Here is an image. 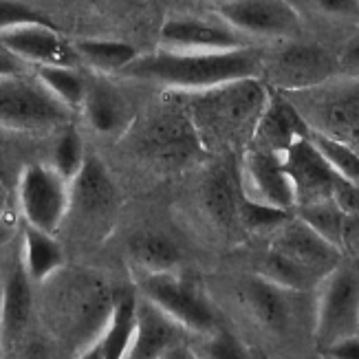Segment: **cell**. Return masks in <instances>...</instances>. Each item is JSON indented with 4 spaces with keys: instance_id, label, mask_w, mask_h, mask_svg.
I'll return each instance as SVG.
<instances>
[{
    "instance_id": "f1b7e54d",
    "label": "cell",
    "mask_w": 359,
    "mask_h": 359,
    "mask_svg": "<svg viewBox=\"0 0 359 359\" xmlns=\"http://www.w3.org/2000/svg\"><path fill=\"white\" fill-rule=\"evenodd\" d=\"M260 276L267 278L269 283L283 287L287 291H295V293L320 285V280L316 276H311L306 269L300 267V264L291 262L289 258L273 252V249H269V247H267V254H264V258L260 262Z\"/></svg>"
},
{
    "instance_id": "d6986e66",
    "label": "cell",
    "mask_w": 359,
    "mask_h": 359,
    "mask_svg": "<svg viewBox=\"0 0 359 359\" xmlns=\"http://www.w3.org/2000/svg\"><path fill=\"white\" fill-rule=\"evenodd\" d=\"M31 283L34 280L29 278L18 249L3 278V287H0V353L3 355H11L18 348L27 331L31 306H34Z\"/></svg>"
},
{
    "instance_id": "8fae6325",
    "label": "cell",
    "mask_w": 359,
    "mask_h": 359,
    "mask_svg": "<svg viewBox=\"0 0 359 359\" xmlns=\"http://www.w3.org/2000/svg\"><path fill=\"white\" fill-rule=\"evenodd\" d=\"M269 249L300 264L302 269H306L318 280H322L341 262V249L331 241H326L298 214L289 216L283 225L271 231Z\"/></svg>"
},
{
    "instance_id": "9c48e42d",
    "label": "cell",
    "mask_w": 359,
    "mask_h": 359,
    "mask_svg": "<svg viewBox=\"0 0 359 359\" xmlns=\"http://www.w3.org/2000/svg\"><path fill=\"white\" fill-rule=\"evenodd\" d=\"M139 287L150 302L161 306L168 316L181 322L187 331L214 333L218 329L214 309L196 280L179 278L175 271L142 273V285Z\"/></svg>"
},
{
    "instance_id": "5bb4252c",
    "label": "cell",
    "mask_w": 359,
    "mask_h": 359,
    "mask_svg": "<svg viewBox=\"0 0 359 359\" xmlns=\"http://www.w3.org/2000/svg\"><path fill=\"white\" fill-rule=\"evenodd\" d=\"M238 181L241 192L247 198L289 212L295 208V196L283 161L267 150L254 146L245 148L238 165Z\"/></svg>"
},
{
    "instance_id": "836d02e7",
    "label": "cell",
    "mask_w": 359,
    "mask_h": 359,
    "mask_svg": "<svg viewBox=\"0 0 359 359\" xmlns=\"http://www.w3.org/2000/svg\"><path fill=\"white\" fill-rule=\"evenodd\" d=\"M38 20H46V18L36 9H31L29 5L18 3V0H0V34L15 25L38 22Z\"/></svg>"
},
{
    "instance_id": "30bf717a",
    "label": "cell",
    "mask_w": 359,
    "mask_h": 359,
    "mask_svg": "<svg viewBox=\"0 0 359 359\" xmlns=\"http://www.w3.org/2000/svg\"><path fill=\"white\" fill-rule=\"evenodd\" d=\"M304 93V104H295L311 130L333 137L359 152V86L324 88L316 86Z\"/></svg>"
},
{
    "instance_id": "7402d4cb",
    "label": "cell",
    "mask_w": 359,
    "mask_h": 359,
    "mask_svg": "<svg viewBox=\"0 0 359 359\" xmlns=\"http://www.w3.org/2000/svg\"><path fill=\"white\" fill-rule=\"evenodd\" d=\"M82 111L90 126L104 135H113L128 128V123L133 121L130 100L113 84L104 82L86 86Z\"/></svg>"
},
{
    "instance_id": "d4e9b609",
    "label": "cell",
    "mask_w": 359,
    "mask_h": 359,
    "mask_svg": "<svg viewBox=\"0 0 359 359\" xmlns=\"http://www.w3.org/2000/svg\"><path fill=\"white\" fill-rule=\"evenodd\" d=\"M20 256L34 283H44L46 278L62 269V262H65V254H62V247L53 238V233L40 231L29 225L22 229Z\"/></svg>"
},
{
    "instance_id": "484cf974",
    "label": "cell",
    "mask_w": 359,
    "mask_h": 359,
    "mask_svg": "<svg viewBox=\"0 0 359 359\" xmlns=\"http://www.w3.org/2000/svg\"><path fill=\"white\" fill-rule=\"evenodd\" d=\"M128 252L142 273H163L175 271L181 260L179 247L163 233L142 231L133 236Z\"/></svg>"
},
{
    "instance_id": "277c9868",
    "label": "cell",
    "mask_w": 359,
    "mask_h": 359,
    "mask_svg": "<svg viewBox=\"0 0 359 359\" xmlns=\"http://www.w3.org/2000/svg\"><path fill=\"white\" fill-rule=\"evenodd\" d=\"M316 344L322 353L359 335V269L337 264L318 285Z\"/></svg>"
},
{
    "instance_id": "1f68e13d",
    "label": "cell",
    "mask_w": 359,
    "mask_h": 359,
    "mask_svg": "<svg viewBox=\"0 0 359 359\" xmlns=\"http://www.w3.org/2000/svg\"><path fill=\"white\" fill-rule=\"evenodd\" d=\"M291 216L289 210H280V208H273V205H264V203H258V201H252L243 196L241 192V201H238V221L243 227H247L249 231H256V233H262V231H273L283 225L287 218Z\"/></svg>"
},
{
    "instance_id": "9a60e30c",
    "label": "cell",
    "mask_w": 359,
    "mask_h": 359,
    "mask_svg": "<svg viewBox=\"0 0 359 359\" xmlns=\"http://www.w3.org/2000/svg\"><path fill=\"white\" fill-rule=\"evenodd\" d=\"M0 44H5L27 65L31 62L36 67H75V62L80 60L75 46H69L49 20L15 25L0 34Z\"/></svg>"
},
{
    "instance_id": "3957f363",
    "label": "cell",
    "mask_w": 359,
    "mask_h": 359,
    "mask_svg": "<svg viewBox=\"0 0 359 359\" xmlns=\"http://www.w3.org/2000/svg\"><path fill=\"white\" fill-rule=\"evenodd\" d=\"M44 318L51 331L84 353L102 337L113 313L115 293L97 276L84 271H62L44 280Z\"/></svg>"
},
{
    "instance_id": "d6a6232c",
    "label": "cell",
    "mask_w": 359,
    "mask_h": 359,
    "mask_svg": "<svg viewBox=\"0 0 359 359\" xmlns=\"http://www.w3.org/2000/svg\"><path fill=\"white\" fill-rule=\"evenodd\" d=\"M84 157L86 154L82 150V139L77 135V130L75 128L62 130V135L57 137L55 150H53V168L71 183L75 175L80 172Z\"/></svg>"
},
{
    "instance_id": "60d3db41",
    "label": "cell",
    "mask_w": 359,
    "mask_h": 359,
    "mask_svg": "<svg viewBox=\"0 0 359 359\" xmlns=\"http://www.w3.org/2000/svg\"><path fill=\"white\" fill-rule=\"evenodd\" d=\"M7 205H9V192H7V185L0 181V218L5 216Z\"/></svg>"
},
{
    "instance_id": "4fadbf2b",
    "label": "cell",
    "mask_w": 359,
    "mask_h": 359,
    "mask_svg": "<svg viewBox=\"0 0 359 359\" xmlns=\"http://www.w3.org/2000/svg\"><path fill=\"white\" fill-rule=\"evenodd\" d=\"M283 168L289 177L291 190L295 196V208L306 205V203L335 198V187L339 175L333 165L326 161L318 146L311 142V137L302 139L300 144L289 148L283 157Z\"/></svg>"
},
{
    "instance_id": "ac0fdd59",
    "label": "cell",
    "mask_w": 359,
    "mask_h": 359,
    "mask_svg": "<svg viewBox=\"0 0 359 359\" xmlns=\"http://www.w3.org/2000/svg\"><path fill=\"white\" fill-rule=\"evenodd\" d=\"M187 329L148 298L137 302V324L126 357H179L185 353Z\"/></svg>"
},
{
    "instance_id": "7a4b0ae2",
    "label": "cell",
    "mask_w": 359,
    "mask_h": 359,
    "mask_svg": "<svg viewBox=\"0 0 359 359\" xmlns=\"http://www.w3.org/2000/svg\"><path fill=\"white\" fill-rule=\"evenodd\" d=\"M172 93V90H170ZM271 88L262 77H245L196 93H177L205 150L249 144Z\"/></svg>"
},
{
    "instance_id": "52a82bcc",
    "label": "cell",
    "mask_w": 359,
    "mask_h": 359,
    "mask_svg": "<svg viewBox=\"0 0 359 359\" xmlns=\"http://www.w3.org/2000/svg\"><path fill=\"white\" fill-rule=\"evenodd\" d=\"M339 73L337 57L318 44L291 42L262 57V82L280 93H298L322 86Z\"/></svg>"
},
{
    "instance_id": "6da1fadb",
    "label": "cell",
    "mask_w": 359,
    "mask_h": 359,
    "mask_svg": "<svg viewBox=\"0 0 359 359\" xmlns=\"http://www.w3.org/2000/svg\"><path fill=\"white\" fill-rule=\"evenodd\" d=\"M262 57L249 44L225 51L161 49L150 55H137L121 73L172 93H196L245 77H260Z\"/></svg>"
},
{
    "instance_id": "ab89813d",
    "label": "cell",
    "mask_w": 359,
    "mask_h": 359,
    "mask_svg": "<svg viewBox=\"0 0 359 359\" xmlns=\"http://www.w3.org/2000/svg\"><path fill=\"white\" fill-rule=\"evenodd\" d=\"M329 357H339V359H359V335H353L344 341H339L333 348L326 351Z\"/></svg>"
},
{
    "instance_id": "e0dca14e",
    "label": "cell",
    "mask_w": 359,
    "mask_h": 359,
    "mask_svg": "<svg viewBox=\"0 0 359 359\" xmlns=\"http://www.w3.org/2000/svg\"><path fill=\"white\" fill-rule=\"evenodd\" d=\"M163 49L177 51H225L247 46L241 31L218 18H201V15H181L168 20L161 29Z\"/></svg>"
},
{
    "instance_id": "d590c367",
    "label": "cell",
    "mask_w": 359,
    "mask_h": 359,
    "mask_svg": "<svg viewBox=\"0 0 359 359\" xmlns=\"http://www.w3.org/2000/svg\"><path fill=\"white\" fill-rule=\"evenodd\" d=\"M339 73L359 80V31L344 44V49L337 55Z\"/></svg>"
},
{
    "instance_id": "cb8c5ba5",
    "label": "cell",
    "mask_w": 359,
    "mask_h": 359,
    "mask_svg": "<svg viewBox=\"0 0 359 359\" xmlns=\"http://www.w3.org/2000/svg\"><path fill=\"white\" fill-rule=\"evenodd\" d=\"M137 324V300L130 293H115L113 313L108 320L102 337L93 344L84 357H102V359H117L126 357L133 344Z\"/></svg>"
},
{
    "instance_id": "e575fe53",
    "label": "cell",
    "mask_w": 359,
    "mask_h": 359,
    "mask_svg": "<svg viewBox=\"0 0 359 359\" xmlns=\"http://www.w3.org/2000/svg\"><path fill=\"white\" fill-rule=\"evenodd\" d=\"M208 355L210 357H245V348L236 339V335H231V333H227L225 329L218 326V329L212 333Z\"/></svg>"
},
{
    "instance_id": "7c38bea8",
    "label": "cell",
    "mask_w": 359,
    "mask_h": 359,
    "mask_svg": "<svg viewBox=\"0 0 359 359\" xmlns=\"http://www.w3.org/2000/svg\"><path fill=\"white\" fill-rule=\"evenodd\" d=\"M218 15L243 36L289 38L300 31V13L289 0H221Z\"/></svg>"
},
{
    "instance_id": "ba28073f",
    "label": "cell",
    "mask_w": 359,
    "mask_h": 359,
    "mask_svg": "<svg viewBox=\"0 0 359 359\" xmlns=\"http://www.w3.org/2000/svg\"><path fill=\"white\" fill-rule=\"evenodd\" d=\"M18 205L25 223L46 233H55L69 214V181L53 165L27 163L15 181Z\"/></svg>"
},
{
    "instance_id": "83f0119b",
    "label": "cell",
    "mask_w": 359,
    "mask_h": 359,
    "mask_svg": "<svg viewBox=\"0 0 359 359\" xmlns=\"http://www.w3.org/2000/svg\"><path fill=\"white\" fill-rule=\"evenodd\" d=\"M298 216L306 221L316 231H320L326 241H331L339 249L344 247V233H346V218L348 214L337 205L335 198L306 203L298 208Z\"/></svg>"
},
{
    "instance_id": "b9f144b4",
    "label": "cell",
    "mask_w": 359,
    "mask_h": 359,
    "mask_svg": "<svg viewBox=\"0 0 359 359\" xmlns=\"http://www.w3.org/2000/svg\"><path fill=\"white\" fill-rule=\"evenodd\" d=\"M9 233H11V229H9V225L5 223V216L0 218V247H3L7 241H9Z\"/></svg>"
},
{
    "instance_id": "f35d334b",
    "label": "cell",
    "mask_w": 359,
    "mask_h": 359,
    "mask_svg": "<svg viewBox=\"0 0 359 359\" xmlns=\"http://www.w3.org/2000/svg\"><path fill=\"white\" fill-rule=\"evenodd\" d=\"M27 62L20 60L15 53H11L5 44H0V77H13L25 73Z\"/></svg>"
},
{
    "instance_id": "ffe728a7",
    "label": "cell",
    "mask_w": 359,
    "mask_h": 359,
    "mask_svg": "<svg viewBox=\"0 0 359 359\" xmlns=\"http://www.w3.org/2000/svg\"><path fill=\"white\" fill-rule=\"evenodd\" d=\"M69 212H75L80 221L100 225L111 221L117 210V190L97 157H84V163L75 179L69 183Z\"/></svg>"
},
{
    "instance_id": "8d00e7d4",
    "label": "cell",
    "mask_w": 359,
    "mask_h": 359,
    "mask_svg": "<svg viewBox=\"0 0 359 359\" xmlns=\"http://www.w3.org/2000/svg\"><path fill=\"white\" fill-rule=\"evenodd\" d=\"M316 9L341 15V18H359V0H309Z\"/></svg>"
},
{
    "instance_id": "2e32d148",
    "label": "cell",
    "mask_w": 359,
    "mask_h": 359,
    "mask_svg": "<svg viewBox=\"0 0 359 359\" xmlns=\"http://www.w3.org/2000/svg\"><path fill=\"white\" fill-rule=\"evenodd\" d=\"M306 137H311V126L298 111V106L285 93L271 88L267 106H264V111L256 123V130L247 146L283 157L289 148L300 144Z\"/></svg>"
},
{
    "instance_id": "4dcf8cb0",
    "label": "cell",
    "mask_w": 359,
    "mask_h": 359,
    "mask_svg": "<svg viewBox=\"0 0 359 359\" xmlns=\"http://www.w3.org/2000/svg\"><path fill=\"white\" fill-rule=\"evenodd\" d=\"M311 142L318 146V150L324 154L326 161L333 165V170L341 179L359 187V152L357 150L316 130H311Z\"/></svg>"
},
{
    "instance_id": "8992f818",
    "label": "cell",
    "mask_w": 359,
    "mask_h": 359,
    "mask_svg": "<svg viewBox=\"0 0 359 359\" xmlns=\"http://www.w3.org/2000/svg\"><path fill=\"white\" fill-rule=\"evenodd\" d=\"M71 108L55 100L38 80L0 77V128L9 133H46L67 126Z\"/></svg>"
},
{
    "instance_id": "4316f807",
    "label": "cell",
    "mask_w": 359,
    "mask_h": 359,
    "mask_svg": "<svg viewBox=\"0 0 359 359\" xmlns=\"http://www.w3.org/2000/svg\"><path fill=\"white\" fill-rule=\"evenodd\" d=\"M77 57L102 73H121L137 57L130 44L111 40H80L75 42Z\"/></svg>"
},
{
    "instance_id": "603a6c76",
    "label": "cell",
    "mask_w": 359,
    "mask_h": 359,
    "mask_svg": "<svg viewBox=\"0 0 359 359\" xmlns=\"http://www.w3.org/2000/svg\"><path fill=\"white\" fill-rule=\"evenodd\" d=\"M291 293L295 291L278 287L269 283L267 278H262L260 273L249 278L243 287V298L249 311H252V316L256 318L258 324H262L264 329L273 333L287 331V326L291 322V302H289Z\"/></svg>"
},
{
    "instance_id": "f546056e",
    "label": "cell",
    "mask_w": 359,
    "mask_h": 359,
    "mask_svg": "<svg viewBox=\"0 0 359 359\" xmlns=\"http://www.w3.org/2000/svg\"><path fill=\"white\" fill-rule=\"evenodd\" d=\"M36 80L67 108L82 106L86 86L80 80V75L73 71V67H38Z\"/></svg>"
},
{
    "instance_id": "74e56055",
    "label": "cell",
    "mask_w": 359,
    "mask_h": 359,
    "mask_svg": "<svg viewBox=\"0 0 359 359\" xmlns=\"http://www.w3.org/2000/svg\"><path fill=\"white\" fill-rule=\"evenodd\" d=\"M9 130L0 128V181L7 185L9 179H15L18 181L20 172H15V152H13V146L5 139Z\"/></svg>"
},
{
    "instance_id": "5b68a950",
    "label": "cell",
    "mask_w": 359,
    "mask_h": 359,
    "mask_svg": "<svg viewBox=\"0 0 359 359\" xmlns=\"http://www.w3.org/2000/svg\"><path fill=\"white\" fill-rule=\"evenodd\" d=\"M137 144L146 157L165 165H187L205 152L177 93H170L168 100L146 119L139 128Z\"/></svg>"
},
{
    "instance_id": "44dd1931",
    "label": "cell",
    "mask_w": 359,
    "mask_h": 359,
    "mask_svg": "<svg viewBox=\"0 0 359 359\" xmlns=\"http://www.w3.org/2000/svg\"><path fill=\"white\" fill-rule=\"evenodd\" d=\"M201 198H203V208H205V212L218 227L231 229L241 225L238 221L241 181H238V170L231 168V163L223 161L210 170L201 187Z\"/></svg>"
}]
</instances>
